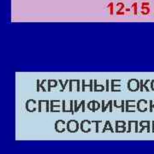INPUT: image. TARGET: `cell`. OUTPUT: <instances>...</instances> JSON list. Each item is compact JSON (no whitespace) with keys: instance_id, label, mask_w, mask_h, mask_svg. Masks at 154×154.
I'll return each mask as SVG.
<instances>
[{"instance_id":"obj_1","label":"cell","mask_w":154,"mask_h":154,"mask_svg":"<svg viewBox=\"0 0 154 154\" xmlns=\"http://www.w3.org/2000/svg\"><path fill=\"white\" fill-rule=\"evenodd\" d=\"M152 101L151 100V101H150V111H152Z\"/></svg>"},{"instance_id":"obj_2","label":"cell","mask_w":154,"mask_h":154,"mask_svg":"<svg viewBox=\"0 0 154 154\" xmlns=\"http://www.w3.org/2000/svg\"><path fill=\"white\" fill-rule=\"evenodd\" d=\"M143 81H140V86H141V88H140V91H143Z\"/></svg>"}]
</instances>
